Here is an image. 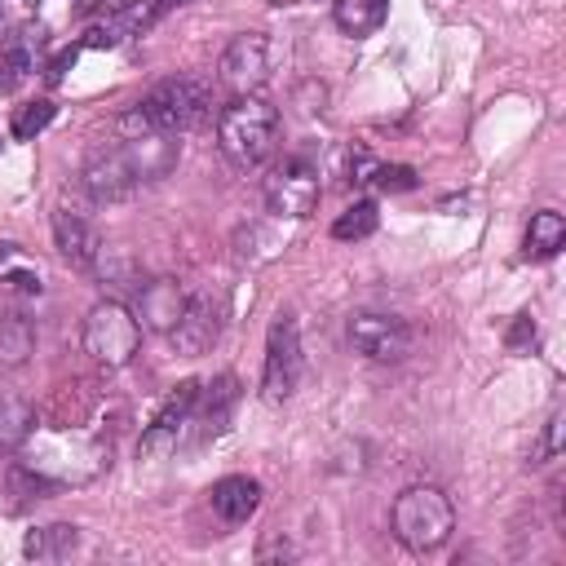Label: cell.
I'll list each match as a JSON object with an SVG mask.
<instances>
[{"label":"cell","mask_w":566,"mask_h":566,"mask_svg":"<svg viewBox=\"0 0 566 566\" xmlns=\"http://www.w3.org/2000/svg\"><path fill=\"white\" fill-rule=\"evenodd\" d=\"M208 111H212V88L203 80L168 75L119 119V128L128 137H137V133H186V128L203 124Z\"/></svg>","instance_id":"obj_1"},{"label":"cell","mask_w":566,"mask_h":566,"mask_svg":"<svg viewBox=\"0 0 566 566\" xmlns=\"http://www.w3.org/2000/svg\"><path fill=\"white\" fill-rule=\"evenodd\" d=\"M217 142H221V155L234 164V168H261L274 146H279V111L256 97V93H243L234 97L221 119H217Z\"/></svg>","instance_id":"obj_2"},{"label":"cell","mask_w":566,"mask_h":566,"mask_svg":"<svg viewBox=\"0 0 566 566\" xmlns=\"http://www.w3.org/2000/svg\"><path fill=\"white\" fill-rule=\"evenodd\" d=\"M455 531V509L447 500V491L438 486H407L394 500V535L411 548V553H433L451 539Z\"/></svg>","instance_id":"obj_3"},{"label":"cell","mask_w":566,"mask_h":566,"mask_svg":"<svg viewBox=\"0 0 566 566\" xmlns=\"http://www.w3.org/2000/svg\"><path fill=\"white\" fill-rule=\"evenodd\" d=\"M137 345H142V323H137V314L124 301L106 296V301H97L88 310V318H84V349L102 367H124L137 354Z\"/></svg>","instance_id":"obj_4"},{"label":"cell","mask_w":566,"mask_h":566,"mask_svg":"<svg viewBox=\"0 0 566 566\" xmlns=\"http://www.w3.org/2000/svg\"><path fill=\"white\" fill-rule=\"evenodd\" d=\"M301 380V332L292 314H279L265 336V371H261V394L265 402H287Z\"/></svg>","instance_id":"obj_5"},{"label":"cell","mask_w":566,"mask_h":566,"mask_svg":"<svg viewBox=\"0 0 566 566\" xmlns=\"http://www.w3.org/2000/svg\"><path fill=\"white\" fill-rule=\"evenodd\" d=\"M270 66H274L270 40H265L261 31H243V35H234V40L226 44L217 71H221V84L243 97V93H256V88L270 80Z\"/></svg>","instance_id":"obj_6"},{"label":"cell","mask_w":566,"mask_h":566,"mask_svg":"<svg viewBox=\"0 0 566 566\" xmlns=\"http://www.w3.org/2000/svg\"><path fill=\"white\" fill-rule=\"evenodd\" d=\"M318 168L305 164L301 155H287L270 177H265V203L279 217H310L318 203Z\"/></svg>","instance_id":"obj_7"},{"label":"cell","mask_w":566,"mask_h":566,"mask_svg":"<svg viewBox=\"0 0 566 566\" xmlns=\"http://www.w3.org/2000/svg\"><path fill=\"white\" fill-rule=\"evenodd\" d=\"M349 345H354L363 358L398 363V358H407V349H411V327H407L398 314L363 310V314L349 318Z\"/></svg>","instance_id":"obj_8"},{"label":"cell","mask_w":566,"mask_h":566,"mask_svg":"<svg viewBox=\"0 0 566 566\" xmlns=\"http://www.w3.org/2000/svg\"><path fill=\"white\" fill-rule=\"evenodd\" d=\"M217 336H221V310L212 305V296H186L177 323L168 327L172 349L181 358H199V354H208L217 345Z\"/></svg>","instance_id":"obj_9"},{"label":"cell","mask_w":566,"mask_h":566,"mask_svg":"<svg viewBox=\"0 0 566 566\" xmlns=\"http://www.w3.org/2000/svg\"><path fill=\"white\" fill-rule=\"evenodd\" d=\"M234 402H239V380H234V376H217L208 389H199V398H195V407H190V420H186V433H181V438H190V447L212 442V438L230 424Z\"/></svg>","instance_id":"obj_10"},{"label":"cell","mask_w":566,"mask_h":566,"mask_svg":"<svg viewBox=\"0 0 566 566\" xmlns=\"http://www.w3.org/2000/svg\"><path fill=\"white\" fill-rule=\"evenodd\" d=\"M195 398H199V385H195V380H181V385H177V389L164 398V407L155 411L150 429L142 433V455H150V460H155V455H168V451L181 442Z\"/></svg>","instance_id":"obj_11"},{"label":"cell","mask_w":566,"mask_h":566,"mask_svg":"<svg viewBox=\"0 0 566 566\" xmlns=\"http://www.w3.org/2000/svg\"><path fill=\"white\" fill-rule=\"evenodd\" d=\"M53 239H57L62 261H71L75 270H93L97 256H102V239H97V230H93V221L84 212L57 208L53 212Z\"/></svg>","instance_id":"obj_12"},{"label":"cell","mask_w":566,"mask_h":566,"mask_svg":"<svg viewBox=\"0 0 566 566\" xmlns=\"http://www.w3.org/2000/svg\"><path fill=\"white\" fill-rule=\"evenodd\" d=\"M208 504H212V513H217L221 522L239 526V522H248V517L256 513V504H261V482H256V478H243V473H230V478L212 482Z\"/></svg>","instance_id":"obj_13"},{"label":"cell","mask_w":566,"mask_h":566,"mask_svg":"<svg viewBox=\"0 0 566 566\" xmlns=\"http://www.w3.org/2000/svg\"><path fill=\"white\" fill-rule=\"evenodd\" d=\"M181 305H186V296H181V287H177L172 279H155V283H146V287H142V296H137L142 318H146L150 327H164V332L177 323Z\"/></svg>","instance_id":"obj_14"},{"label":"cell","mask_w":566,"mask_h":566,"mask_svg":"<svg viewBox=\"0 0 566 566\" xmlns=\"http://www.w3.org/2000/svg\"><path fill=\"white\" fill-rule=\"evenodd\" d=\"M168 9H164V0H124L102 27L111 31V40L119 44V40H128V35H142L146 27H155L159 18H164Z\"/></svg>","instance_id":"obj_15"},{"label":"cell","mask_w":566,"mask_h":566,"mask_svg":"<svg viewBox=\"0 0 566 566\" xmlns=\"http://www.w3.org/2000/svg\"><path fill=\"white\" fill-rule=\"evenodd\" d=\"M526 256H535V261H548V256H557L562 252V243H566V221H562V212H553V208H539L535 217H531V226H526Z\"/></svg>","instance_id":"obj_16"},{"label":"cell","mask_w":566,"mask_h":566,"mask_svg":"<svg viewBox=\"0 0 566 566\" xmlns=\"http://www.w3.org/2000/svg\"><path fill=\"white\" fill-rule=\"evenodd\" d=\"M35 429V407L27 398H4L0 402V455H13Z\"/></svg>","instance_id":"obj_17"},{"label":"cell","mask_w":566,"mask_h":566,"mask_svg":"<svg viewBox=\"0 0 566 566\" xmlns=\"http://www.w3.org/2000/svg\"><path fill=\"white\" fill-rule=\"evenodd\" d=\"M385 22V0H336V27L345 35H367Z\"/></svg>","instance_id":"obj_18"},{"label":"cell","mask_w":566,"mask_h":566,"mask_svg":"<svg viewBox=\"0 0 566 566\" xmlns=\"http://www.w3.org/2000/svg\"><path fill=\"white\" fill-rule=\"evenodd\" d=\"M35 349V327L22 314H0V358L4 363H22Z\"/></svg>","instance_id":"obj_19"},{"label":"cell","mask_w":566,"mask_h":566,"mask_svg":"<svg viewBox=\"0 0 566 566\" xmlns=\"http://www.w3.org/2000/svg\"><path fill=\"white\" fill-rule=\"evenodd\" d=\"M376 226H380L376 203H371V199H354V203L332 221V234H336V239H345V243H354V239H367Z\"/></svg>","instance_id":"obj_20"},{"label":"cell","mask_w":566,"mask_h":566,"mask_svg":"<svg viewBox=\"0 0 566 566\" xmlns=\"http://www.w3.org/2000/svg\"><path fill=\"white\" fill-rule=\"evenodd\" d=\"M53 115H57V106H53L49 97H40V102H27V106H18V111H13V124H9V133H13L18 142H31V137H40V133L53 124Z\"/></svg>","instance_id":"obj_21"},{"label":"cell","mask_w":566,"mask_h":566,"mask_svg":"<svg viewBox=\"0 0 566 566\" xmlns=\"http://www.w3.org/2000/svg\"><path fill=\"white\" fill-rule=\"evenodd\" d=\"M75 526H40V531H31L27 535V553L31 557H62V553H71L75 548Z\"/></svg>","instance_id":"obj_22"},{"label":"cell","mask_w":566,"mask_h":566,"mask_svg":"<svg viewBox=\"0 0 566 566\" xmlns=\"http://www.w3.org/2000/svg\"><path fill=\"white\" fill-rule=\"evenodd\" d=\"M27 75H31V53H27L22 44H9V49L0 53V93L22 88Z\"/></svg>","instance_id":"obj_23"},{"label":"cell","mask_w":566,"mask_h":566,"mask_svg":"<svg viewBox=\"0 0 566 566\" xmlns=\"http://www.w3.org/2000/svg\"><path fill=\"white\" fill-rule=\"evenodd\" d=\"M367 181H371L380 195H402V190L416 186V172H411L407 164H371Z\"/></svg>","instance_id":"obj_24"},{"label":"cell","mask_w":566,"mask_h":566,"mask_svg":"<svg viewBox=\"0 0 566 566\" xmlns=\"http://www.w3.org/2000/svg\"><path fill=\"white\" fill-rule=\"evenodd\" d=\"M531 340H535V323H531V314H517L513 327H509V336H504V345L513 354H522V349H531Z\"/></svg>","instance_id":"obj_25"},{"label":"cell","mask_w":566,"mask_h":566,"mask_svg":"<svg viewBox=\"0 0 566 566\" xmlns=\"http://www.w3.org/2000/svg\"><path fill=\"white\" fill-rule=\"evenodd\" d=\"M75 53H80V44H71V49H62V53H57V57L49 62V71H44V75H49V84H57V80L66 75V66H75Z\"/></svg>","instance_id":"obj_26"},{"label":"cell","mask_w":566,"mask_h":566,"mask_svg":"<svg viewBox=\"0 0 566 566\" xmlns=\"http://www.w3.org/2000/svg\"><path fill=\"white\" fill-rule=\"evenodd\" d=\"M274 553H279V557H292V544H287V539L279 544V535H270V539H265V544L256 548V557H261V562H270Z\"/></svg>","instance_id":"obj_27"},{"label":"cell","mask_w":566,"mask_h":566,"mask_svg":"<svg viewBox=\"0 0 566 566\" xmlns=\"http://www.w3.org/2000/svg\"><path fill=\"white\" fill-rule=\"evenodd\" d=\"M102 4H106V0H75V4H71V13H75V18H88V13H97Z\"/></svg>","instance_id":"obj_28"},{"label":"cell","mask_w":566,"mask_h":566,"mask_svg":"<svg viewBox=\"0 0 566 566\" xmlns=\"http://www.w3.org/2000/svg\"><path fill=\"white\" fill-rule=\"evenodd\" d=\"M9 252H13V248H4V243H0V265H4V261H9Z\"/></svg>","instance_id":"obj_29"},{"label":"cell","mask_w":566,"mask_h":566,"mask_svg":"<svg viewBox=\"0 0 566 566\" xmlns=\"http://www.w3.org/2000/svg\"><path fill=\"white\" fill-rule=\"evenodd\" d=\"M172 4H186V0H164V9H172Z\"/></svg>","instance_id":"obj_30"},{"label":"cell","mask_w":566,"mask_h":566,"mask_svg":"<svg viewBox=\"0 0 566 566\" xmlns=\"http://www.w3.org/2000/svg\"><path fill=\"white\" fill-rule=\"evenodd\" d=\"M0 314H4V310H0Z\"/></svg>","instance_id":"obj_31"}]
</instances>
